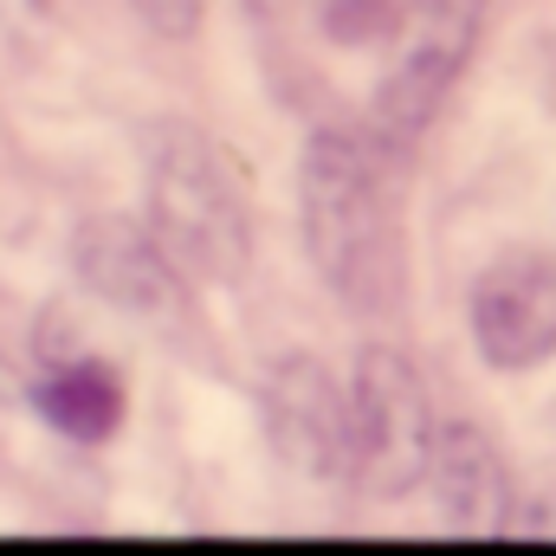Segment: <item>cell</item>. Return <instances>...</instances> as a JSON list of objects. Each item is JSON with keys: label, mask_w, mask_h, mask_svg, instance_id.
Wrapping results in <instances>:
<instances>
[{"label": "cell", "mask_w": 556, "mask_h": 556, "mask_svg": "<svg viewBox=\"0 0 556 556\" xmlns=\"http://www.w3.org/2000/svg\"><path fill=\"white\" fill-rule=\"evenodd\" d=\"M247 7H253L260 20H291V13H298L304 0H247Z\"/></svg>", "instance_id": "obj_13"}, {"label": "cell", "mask_w": 556, "mask_h": 556, "mask_svg": "<svg viewBox=\"0 0 556 556\" xmlns=\"http://www.w3.org/2000/svg\"><path fill=\"white\" fill-rule=\"evenodd\" d=\"M39 415L65 440L98 446L124 427V376L104 356H59L39 382Z\"/></svg>", "instance_id": "obj_9"}, {"label": "cell", "mask_w": 556, "mask_h": 556, "mask_svg": "<svg viewBox=\"0 0 556 556\" xmlns=\"http://www.w3.org/2000/svg\"><path fill=\"white\" fill-rule=\"evenodd\" d=\"M149 227L201 285H240L253 273V194L233 149L194 124H162L149 142Z\"/></svg>", "instance_id": "obj_2"}, {"label": "cell", "mask_w": 556, "mask_h": 556, "mask_svg": "<svg viewBox=\"0 0 556 556\" xmlns=\"http://www.w3.org/2000/svg\"><path fill=\"white\" fill-rule=\"evenodd\" d=\"M266 433L304 479H343L350 472V389L330 376L324 356H278L266 369Z\"/></svg>", "instance_id": "obj_6"}, {"label": "cell", "mask_w": 556, "mask_h": 556, "mask_svg": "<svg viewBox=\"0 0 556 556\" xmlns=\"http://www.w3.org/2000/svg\"><path fill=\"white\" fill-rule=\"evenodd\" d=\"M427 485L446 511L453 531H472V538H498L511 531V466L505 453L492 446V433H479L472 420H453L433 433V459H427Z\"/></svg>", "instance_id": "obj_8"}, {"label": "cell", "mask_w": 556, "mask_h": 556, "mask_svg": "<svg viewBox=\"0 0 556 556\" xmlns=\"http://www.w3.org/2000/svg\"><path fill=\"white\" fill-rule=\"evenodd\" d=\"M52 7L59 0H0V33L7 39H26V33H39L52 20Z\"/></svg>", "instance_id": "obj_12"}, {"label": "cell", "mask_w": 556, "mask_h": 556, "mask_svg": "<svg viewBox=\"0 0 556 556\" xmlns=\"http://www.w3.org/2000/svg\"><path fill=\"white\" fill-rule=\"evenodd\" d=\"M472 343L492 369H538L556 356V253L511 247L472 278L466 298Z\"/></svg>", "instance_id": "obj_5"}, {"label": "cell", "mask_w": 556, "mask_h": 556, "mask_svg": "<svg viewBox=\"0 0 556 556\" xmlns=\"http://www.w3.org/2000/svg\"><path fill=\"white\" fill-rule=\"evenodd\" d=\"M402 155L363 130H317L298 162V220H304V253L317 278L356 311H395L402 304Z\"/></svg>", "instance_id": "obj_1"}, {"label": "cell", "mask_w": 556, "mask_h": 556, "mask_svg": "<svg viewBox=\"0 0 556 556\" xmlns=\"http://www.w3.org/2000/svg\"><path fill=\"white\" fill-rule=\"evenodd\" d=\"M433 402L420 369L389 350L369 343L356 356V382H350V479L376 498H402L427 479L433 459Z\"/></svg>", "instance_id": "obj_4"}, {"label": "cell", "mask_w": 556, "mask_h": 556, "mask_svg": "<svg viewBox=\"0 0 556 556\" xmlns=\"http://www.w3.org/2000/svg\"><path fill=\"white\" fill-rule=\"evenodd\" d=\"M408 0H317V20L337 46H382L402 33Z\"/></svg>", "instance_id": "obj_10"}, {"label": "cell", "mask_w": 556, "mask_h": 556, "mask_svg": "<svg viewBox=\"0 0 556 556\" xmlns=\"http://www.w3.org/2000/svg\"><path fill=\"white\" fill-rule=\"evenodd\" d=\"M130 7L149 20V33H162V39H188L207 20V0H130Z\"/></svg>", "instance_id": "obj_11"}, {"label": "cell", "mask_w": 556, "mask_h": 556, "mask_svg": "<svg viewBox=\"0 0 556 556\" xmlns=\"http://www.w3.org/2000/svg\"><path fill=\"white\" fill-rule=\"evenodd\" d=\"M72 266L124 317H175L181 278H188L155 240V227H137L124 214H91L72 240Z\"/></svg>", "instance_id": "obj_7"}, {"label": "cell", "mask_w": 556, "mask_h": 556, "mask_svg": "<svg viewBox=\"0 0 556 556\" xmlns=\"http://www.w3.org/2000/svg\"><path fill=\"white\" fill-rule=\"evenodd\" d=\"M485 13H492V0H408L402 33H395V65L376 85V104H369V130L389 142L402 162L433 130L453 78L472 65Z\"/></svg>", "instance_id": "obj_3"}]
</instances>
